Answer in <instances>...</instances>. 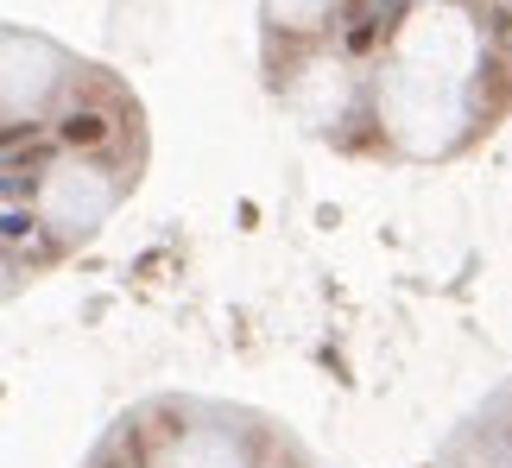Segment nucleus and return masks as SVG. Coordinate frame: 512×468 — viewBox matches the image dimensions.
<instances>
[{"instance_id":"obj_1","label":"nucleus","mask_w":512,"mask_h":468,"mask_svg":"<svg viewBox=\"0 0 512 468\" xmlns=\"http://www.w3.org/2000/svg\"><path fill=\"white\" fill-rule=\"evenodd\" d=\"M64 133H70V140H102V121H95V114H76Z\"/></svg>"}]
</instances>
